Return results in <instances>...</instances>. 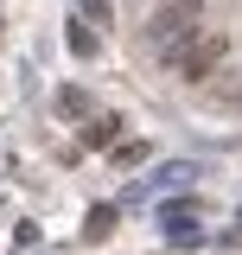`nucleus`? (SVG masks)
I'll list each match as a JSON object with an SVG mask.
<instances>
[{"label": "nucleus", "instance_id": "obj_2", "mask_svg": "<svg viewBox=\"0 0 242 255\" xmlns=\"http://www.w3.org/2000/svg\"><path fill=\"white\" fill-rule=\"evenodd\" d=\"M223 58H230V38H223V32H211L204 45H198V32H191V45H185V51H166V64L179 70L185 83H204V77H211Z\"/></svg>", "mask_w": 242, "mask_h": 255}, {"label": "nucleus", "instance_id": "obj_6", "mask_svg": "<svg viewBox=\"0 0 242 255\" xmlns=\"http://www.w3.org/2000/svg\"><path fill=\"white\" fill-rule=\"evenodd\" d=\"M109 153H115V166H140L147 159V140H115Z\"/></svg>", "mask_w": 242, "mask_h": 255}, {"label": "nucleus", "instance_id": "obj_7", "mask_svg": "<svg viewBox=\"0 0 242 255\" xmlns=\"http://www.w3.org/2000/svg\"><path fill=\"white\" fill-rule=\"evenodd\" d=\"M58 115H90V96L83 90H58Z\"/></svg>", "mask_w": 242, "mask_h": 255}, {"label": "nucleus", "instance_id": "obj_3", "mask_svg": "<svg viewBox=\"0 0 242 255\" xmlns=\"http://www.w3.org/2000/svg\"><path fill=\"white\" fill-rule=\"evenodd\" d=\"M121 140V115H90L83 122V147H115Z\"/></svg>", "mask_w": 242, "mask_h": 255}, {"label": "nucleus", "instance_id": "obj_1", "mask_svg": "<svg viewBox=\"0 0 242 255\" xmlns=\"http://www.w3.org/2000/svg\"><path fill=\"white\" fill-rule=\"evenodd\" d=\"M198 19H204V0H159V13L147 19V45L166 58V51H179L198 32Z\"/></svg>", "mask_w": 242, "mask_h": 255}, {"label": "nucleus", "instance_id": "obj_5", "mask_svg": "<svg viewBox=\"0 0 242 255\" xmlns=\"http://www.w3.org/2000/svg\"><path fill=\"white\" fill-rule=\"evenodd\" d=\"M64 45H70V58H96V38H90V26H70V32H64Z\"/></svg>", "mask_w": 242, "mask_h": 255}, {"label": "nucleus", "instance_id": "obj_8", "mask_svg": "<svg viewBox=\"0 0 242 255\" xmlns=\"http://www.w3.org/2000/svg\"><path fill=\"white\" fill-rule=\"evenodd\" d=\"M83 13H90L96 26H102V19H109V0H83Z\"/></svg>", "mask_w": 242, "mask_h": 255}, {"label": "nucleus", "instance_id": "obj_4", "mask_svg": "<svg viewBox=\"0 0 242 255\" xmlns=\"http://www.w3.org/2000/svg\"><path fill=\"white\" fill-rule=\"evenodd\" d=\"M83 236H90V243H102V236H115V204H96L90 217H83Z\"/></svg>", "mask_w": 242, "mask_h": 255}]
</instances>
